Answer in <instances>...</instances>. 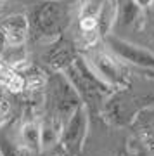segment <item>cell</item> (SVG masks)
Returning <instances> with one entry per match:
<instances>
[{
  "instance_id": "10",
  "label": "cell",
  "mask_w": 154,
  "mask_h": 156,
  "mask_svg": "<svg viewBox=\"0 0 154 156\" xmlns=\"http://www.w3.org/2000/svg\"><path fill=\"white\" fill-rule=\"evenodd\" d=\"M21 142L28 151L40 153L42 151V127L38 122H26L19 130Z\"/></svg>"
},
{
  "instance_id": "2",
  "label": "cell",
  "mask_w": 154,
  "mask_h": 156,
  "mask_svg": "<svg viewBox=\"0 0 154 156\" xmlns=\"http://www.w3.org/2000/svg\"><path fill=\"white\" fill-rule=\"evenodd\" d=\"M64 73L78 90L87 109H104V104L113 94V89L94 71V68L88 64L85 57H78Z\"/></svg>"
},
{
  "instance_id": "13",
  "label": "cell",
  "mask_w": 154,
  "mask_h": 156,
  "mask_svg": "<svg viewBox=\"0 0 154 156\" xmlns=\"http://www.w3.org/2000/svg\"><path fill=\"white\" fill-rule=\"evenodd\" d=\"M138 142L147 149V153L154 154V130L152 128H142L138 132Z\"/></svg>"
},
{
  "instance_id": "1",
  "label": "cell",
  "mask_w": 154,
  "mask_h": 156,
  "mask_svg": "<svg viewBox=\"0 0 154 156\" xmlns=\"http://www.w3.org/2000/svg\"><path fill=\"white\" fill-rule=\"evenodd\" d=\"M73 0H40L30 14V28L42 38H57L68 30L75 17Z\"/></svg>"
},
{
  "instance_id": "12",
  "label": "cell",
  "mask_w": 154,
  "mask_h": 156,
  "mask_svg": "<svg viewBox=\"0 0 154 156\" xmlns=\"http://www.w3.org/2000/svg\"><path fill=\"white\" fill-rule=\"evenodd\" d=\"M0 156H24L21 147L4 130H0Z\"/></svg>"
},
{
  "instance_id": "15",
  "label": "cell",
  "mask_w": 154,
  "mask_h": 156,
  "mask_svg": "<svg viewBox=\"0 0 154 156\" xmlns=\"http://www.w3.org/2000/svg\"><path fill=\"white\" fill-rule=\"evenodd\" d=\"M135 4H137L140 9H147V7L152 4V0H135Z\"/></svg>"
},
{
  "instance_id": "4",
  "label": "cell",
  "mask_w": 154,
  "mask_h": 156,
  "mask_svg": "<svg viewBox=\"0 0 154 156\" xmlns=\"http://www.w3.org/2000/svg\"><path fill=\"white\" fill-rule=\"evenodd\" d=\"M47 87L50 90V102L57 120H68L78 108L83 106L82 97L66 73H50Z\"/></svg>"
},
{
  "instance_id": "18",
  "label": "cell",
  "mask_w": 154,
  "mask_h": 156,
  "mask_svg": "<svg viewBox=\"0 0 154 156\" xmlns=\"http://www.w3.org/2000/svg\"><path fill=\"white\" fill-rule=\"evenodd\" d=\"M4 5H5V0H0V9H4Z\"/></svg>"
},
{
  "instance_id": "11",
  "label": "cell",
  "mask_w": 154,
  "mask_h": 156,
  "mask_svg": "<svg viewBox=\"0 0 154 156\" xmlns=\"http://www.w3.org/2000/svg\"><path fill=\"white\" fill-rule=\"evenodd\" d=\"M118 19H121V23L128 26L135 23L140 17L142 9L135 4V0H118Z\"/></svg>"
},
{
  "instance_id": "16",
  "label": "cell",
  "mask_w": 154,
  "mask_h": 156,
  "mask_svg": "<svg viewBox=\"0 0 154 156\" xmlns=\"http://www.w3.org/2000/svg\"><path fill=\"white\" fill-rule=\"evenodd\" d=\"M140 73H142L144 76L151 78V80H154V69H140Z\"/></svg>"
},
{
  "instance_id": "17",
  "label": "cell",
  "mask_w": 154,
  "mask_h": 156,
  "mask_svg": "<svg viewBox=\"0 0 154 156\" xmlns=\"http://www.w3.org/2000/svg\"><path fill=\"white\" fill-rule=\"evenodd\" d=\"M149 30H151V37L154 38V14H151L149 17Z\"/></svg>"
},
{
  "instance_id": "7",
  "label": "cell",
  "mask_w": 154,
  "mask_h": 156,
  "mask_svg": "<svg viewBox=\"0 0 154 156\" xmlns=\"http://www.w3.org/2000/svg\"><path fill=\"white\" fill-rule=\"evenodd\" d=\"M106 44L109 45V49L118 57L132 62L140 69H154V54L151 50L144 49L140 45H135L132 42H127L116 35H107Z\"/></svg>"
},
{
  "instance_id": "8",
  "label": "cell",
  "mask_w": 154,
  "mask_h": 156,
  "mask_svg": "<svg viewBox=\"0 0 154 156\" xmlns=\"http://www.w3.org/2000/svg\"><path fill=\"white\" fill-rule=\"evenodd\" d=\"M30 35V19L23 14H12L0 23V42L7 49H19Z\"/></svg>"
},
{
  "instance_id": "5",
  "label": "cell",
  "mask_w": 154,
  "mask_h": 156,
  "mask_svg": "<svg viewBox=\"0 0 154 156\" xmlns=\"http://www.w3.org/2000/svg\"><path fill=\"white\" fill-rule=\"evenodd\" d=\"M88 64L94 68V71L99 75L111 89H127L130 82V73L114 56L102 47H94L85 57Z\"/></svg>"
},
{
  "instance_id": "14",
  "label": "cell",
  "mask_w": 154,
  "mask_h": 156,
  "mask_svg": "<svg viewBox=\"0 0 154 156\" xmlns=\"http://www.w3.org/2000/svg\"><path fill=\"white\" fill-rule=\"evenodd\" d=\"M47 156H71V154H69L66 147L59 142L57 146L50 147V149H47Z\"/></svg>"
},
{
  "instance_id": "3",
  "label": "cell",
  "mask_w": 154,
  "mask_h": 156,
  "mask_svg": "<svg viewBox=\"0 0 154 156\" xmlns=\"http://www.w3.org/2000/svg\"><path fill=\"white\" fill-rule=\"evenodd\" d=\"M154 102L152 95H137L127 89H120L107 97L104 104V111L107 120L114 125H128L135 120L144 108Z\"/></svg>"
},
{
  "instance_id": "6",
  "label": "cell",
  "mask_w": 154,
  "mask_h": 156,
  "mask_svg": "<svg viewBox=\"0 0 154 156\" xmlns=\"http://www.w3.org/2000/svg\"><path fill=\"white\" fill-rule=\"evenodd\" d=\"M88 128V111L87 108L82 106L73 113L62 125V134H61V144L68 149L69 154H78L83 147L85 137H87Z\"/></svg>"
},
{
  "instance_id": "9",
  "label": "cell",
  "mask_w": 154,
  "mask_h": 156,
  "mask_svg": "<svg viewBox=\"0 0 154 156\" xmlns=\"http://www.w3.org/2000/svg\"><path fill=\"white\" fill-rule=\"evenodd\" d=\"M76 59V47L71 40L66 38H59L44 54V64L52 73H64Z\"/></svg>"
},
{
  "instance_id": "19",
  "label": "cell",
  "mask_w": 154,
  "mask_h": 156,
  "mask_svg": "<svg viewBox=\"0 0 154 156\" xmlns=\"http://www.w3.org/2000/svg\"><path fill=\"white\" fill-rule=\"evenodd\" d=\"M114 2H118V0H114Z\"/></svg>"
}]
</instances>
